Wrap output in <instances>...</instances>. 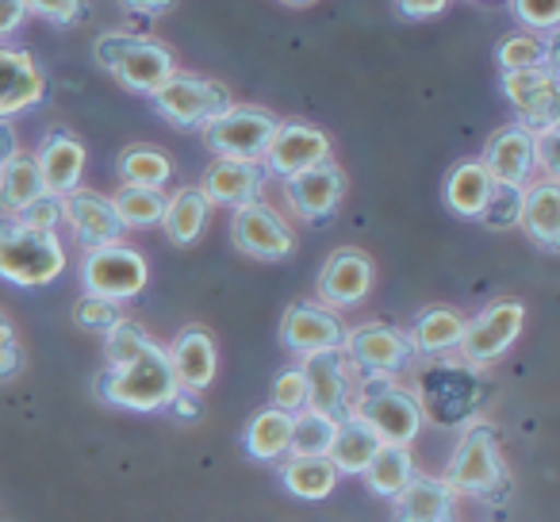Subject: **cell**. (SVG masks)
<instances>
[{
	"label": "cell",
	"instance_id": "6da1fadb",
	"mask_svg": "<svg viewBox=\"0 0 560 522\" xmlns=\"http://www.w3.org/2000/svg\"><path fill=\"white\" fill-rule=\"evenodd\" d=\"M101 396L116 407H127V411H162L177 399L180 384L177 373H173L170 350L150 343L147 350L139 353L127 366H108V373L96 381Z\"/></svg>",
	"mask_w": 560,
	"mask_h": 522
},
{
	"label": "cell",
	"instance_id": "7a4b0ae2",
	"mask_svg": "<svg viewBox=\"0 0 560 522\" xmlns=\"http://www.w3.org/2000/svg\"><path fill=\"white\" fill-rule=\"evenodd\" d=\"M66 269V250L55 231L20 223L16 216L0 219V277L20 289H43Z\"/></svg>",
	"mask_w": 560,
	"mask_h": 522
},
{
	"label": "cell",
	"instance_id": "3957f363",
	"mask_svg": "<svg viewBox=\"0 0 560 522\" xmlns=\"http://www.w3.org/2000/svg\"><path fill=\"white\" fill-rule=\"evenodd\" d=\"M346 415H358L361 422H369V427L381 434V442H392V445H411L422 430L419 399L399 388V384L384 381V376H373Z\"/></svg>",
	"mask_w": 560,
	"mask_h": 522
},
{
	"label": "cell",
	"instance_id": "277c9868",
	"mask_svg": "<svg viewBox=\"0 0 560 522\" xmlns=\"http://www.w3.org/2000/svg\"><path fill=\"white\" fill-rule=\"evenodd\" d=\"M280 119L265 108H249V104H231L219 119L203 127V142L215 158H238V162H265L272 135H277Z\"/></svg>",
	"mask_w": 560,
	"mask_h": 522
},
{
	"label": "cell",
	"instance_id": "5b68a950",
	"mask_svg": "<svg viewBox=\"0 0 560 522\" xmlns=\"http://www.w3.org/2000/svg\"><path fill=\"white\" fill-rule=\"evenodd\" d=\"M154 104L173 127H208L234 104L231 89L208 78H192V73H173L165 85H158Z\"/></svg>",
	"mask_w": 560,
	"mask_h": 522
},
{
	"label": "cell",
	"instance_id": "8992f818",
	"mask_svg": "<svg viewBox=\"0 0 560 522\" xmlns=\"http://www.w3.org/2000/svg\"><path fill=\"white\" fill-rule=\"evenodd\" d=\"M81 277H85V289L93 292V297L131 300V297H139V292L147 289L150 274H147V257H142L139 250L112 242V246L89 250Z\"/></svg>",
	"mask_w": 560,
	"mask_h": 522
},
{
	"label": "cell",
	"instance_id": "52a82bcc",
	"mask_svg": "<svg viewBox=\"0 0 560 522\" xmlns=\"http://www.w3.org/2000/svg\"><path fill=\"white\" fill-rule=\"evenodd\" d=\"M445 480L453 484V491H468V496H483L503 480V465H499V442L495 430L488 422H472L460 438L457 453L450 461Z\"/></svg>",
	"mask_w": 560,
	"mask_h": 522
},
{
	"label": "cell",
	"instance_id": "ba28073f",
	"mask_svg": "<svg viewBox=\"0 0 560 522\" xmlns=\"http://www.w3.org/2000/svg\"><path fill=\"white\" fill-rule=\"evenodd\" d=\"M522 323H526V308H522L518 300L491 304L488 312H480L465 327V338H460V346H457L460 361H472V366L495 361L499 353L511 350V343L518 338Z\"/></svg>",
	"mask_w": 560,
	"mask_h": 522
},
{
	"label": "cell",
	"instance_id": "9c48e42d",
	"mask_svg": "<svg viewBox=\"0 0 560 522\" xmlns=\"http://www.w3.org/2000/svg\"><path fill=\"white\" fill-rule=\"evenodd\" d=\"M231 239L242 254L261 257V262H280V257L292 254L289 223H284L272 208H265L261 200H249V204H238V208H234Z\"/></svg>",
	"mask_w": 560,
	"mask_h": 522
},
{
	"label": "cell",
	"instance_id": "30bf717a",
	"mask_svg": "<svg viewBox=\"0 0 560 522\" xmlns=\"http://www.w3.org/2000/svg\"><path fill=\"white\" fill-rule=\"evenodd\" d=\"M323 162H330V139L312 124H280L265 150V170L284 181Z\"/></svg>",
	"mask_w": 560,
	"mask_h": 522
},
{
	"label": "cell",
	"instance_id": "8fae6325",
	"mask_svg": "<svg viewBox=\"0 0 560 522\" xmlns=\"http://www.w3.org/2000/svg\"><path fill=\"white\" fill-rule=\"evenodd\" d=\"M62 219L73 227V234H78L89 250L112 246V242H119L127 231V223L119 219L112 196L85 193V188H73V193L62 196Z\"/></svg>",
	"mask_w": 560,
	"mask_h": 522
},
{
	"label": "cell",
	"instance_id": "7c38bea8",
	"mask_svg": "<svg viewBox=\"0 0 560 522\" xmlns=\"http://www.w3.org/2000/svg\"><path fill=\"white\" fill-rule=\"evenodd\" d=\"M346 353H350L365 373L392 376V373H399V369L411 366L415 346H411V338L399 335V330L381 327V323H369V327L346 330Z\"/></svg>",
	"mask_w": 560,
	"mask_h": 522
},
{
	"label": "cell",
	"instance_id": "4fadbf2b",
	"mask_svg": "<svg viewBox=\"0 0 560 522\" xmlns=\"http://www.w3.org/2000/svg\"><path fill=\"white\" fill-rule=\"evenodd\" d=\"M483 165L503 185H526L537 170V131L526 124H511L495 131L483 147Z\"/></svg>",
	"mask_w": 560,
	"mask_h": 522
},
{
	"label": "cell",
	"instance_id": "5bb4252c",
	"mask_svg": "<svg viewBox=\"0 0 560 522\" xmlns=\"http://www.w3.org/2000/svg\"><path fill=\"white\" fill-rule=\"evenodd\" d=\"M47 96V73L35 66L27 50L0 47V119L35 108Z\"/></svg>",
	"mask_w": 560,
	"mask_h": 522
},
{
	"label": "cell",
	"instance_id": "9a60e30c",
	"mask_svg": "<svg viewBox=\"0 0 560 522\" xmlns=\"http://www.w3.org/2000/svg\"><path fill=\"white\" fill-rule=\"evenodd\" d=\"M373 289V262L361 250H338L319 274V300L330 308H353Z\"/></svg>",
	"mask_w": 560,
	"mask_h": 522
},
{
	"label": "cell",
	"instance_id": "2e32d148",
	"mask_svg": "<svg viewBox=\"0 0 560 522\" xmlns=\"http://www.w3.org/2000/svg\"><path fill=\"white\" fill-rule=\"evenodd\" d=\"M280 338L284 346L296 353H319V350H342L346 346V327L327 312V308L315 304H296L284 312L280 323Z\"/></svg>",
	"mask_w": 560,
	"mask_h": 522
},
{
	"label": "cell",
	"instance_id": "e0dca14e",
	"mask_svg": "<svg viewBox=\"0 0 560 522\" xmlns=\"http://www.w3.org/2000/svg\"><path fill=\"white\" fill-rule=\"evenodd\" d=\"M112 73H116L119 85H127L131 93H154L158 85H165V81L177 73V66H173L170 47H162V43H154V39H135L131 35L124 55L112 66Z\"/></svg>",
	"mask_w": 560,
	"mask_h": 522
},
{
	"label": "cell",
	"instance_id": "ac0fdd59",
	"mask_svg": "<svg viewBox=\"0 0 560 522\" xmlns=\"http://www.w3.org/2000/svg\"><path fill=\"white\" fill-rule=\"evenodd\" d=\"M307 376V407L342 419L350 411V376L342 366V350H319L304 358Z\"/></svg>",
	"mask_w": 560,
	"mask_h": 522
},
{
	"label": "cell",
	"instance_id": "d6986e66",
	"mask_svg": "<svg viewBox=\"0 0 560 522\" xmlns=\"http://www.w3.org/2000/svg\"><path fill=\"white\" fill-rule=\"evenodd\" d=\"M342 170L330 162L312 165V170L296 173V177L284 181V196H289V208L304 219H327L330 211L342 200Z\"/></svg>",
	"mask_w": 560,
	"mask_h": 522
},
{
	"label": "cell",
	"instance_id": "ffe728a7",
	"mask_svg": "<svg viewBox=\"0 0 560 522\" xmlns=\"http://www.w3.org/2000/svg\"><path fill=\"white\" fill-rule=\"evenodd\" d=\"M560 89V73L549 66H534V70H511L503 73V93L514 104V112L522 116V124L545 131V119H549V104Z\"/></svg>",
	"mask_w": 560,
	"mask_h": 522
},
{
	"label": "cell",
	"instance_id": "44dd1931",
	"mask_svg": "<svg viewBox=\"0 0 560 522\" xmlns=\"http://www.w3.org/2000/svg\"><path fill=\"white\" fill-rule=\"evenodd\" d=\"M265 173L261 162H238V158H215L203 173V196L211 204H226V208H238L261 196Z\"/></svg>",
	"mask_w": 560,
	"mask_h": 522
},
{
	"label": "cell",
	"instance_id": "7402d4cb",
	"mask_svg": "<svg viewBox=\"0 0 560 522\" xmlns=\"http://www.w3.org/2000/svg\"><path fill=\"white\" fill-rule=\"evenodd\" d=\"M85 147H81L73 135L66 131H55L43 139L39 154H35V162H39L43 170V181H47V193L50 196H66L73 193V188L81 185V173H85Z\"/></svg>",
	"mask_w": 560,
	"mask_h": 522
},
{
	"label": "cell",
	"instance_id": "603a6c76",
	"mask_svg": "<svg viewBox=\"0 0 560 522\" xmlns=\"http://www.w3.org/2000/svg\"><path fill=\"white\" fill-rule=\"evenodd\" d=\"M170 361L173 373H177V384L185 392H203L211 381H215V343L203 330H185L177 335V343L170 346Z\"/></svg>",
	"mask_w": 560,
	"mask_h": 522
},
{
	"label": "cell",
	"instance_id": "cb8c5ba5",
	"mask_svg": "<svg viewBox=\"0 0 560 522\" xmlns=\"http://www.w3.org/2000/svg\"><path fill=\"white\" fill-rule=\"evenodd\" d=\"M518 227L545 250H560V181L526 188Z\"/></svg>",
	"mask_w": 560,
	"mask_h": 522
},
{
	"label": "cell",
	"instance_id": "d4e9b609",
	"mask_svg": "<svg viewBox=\"0 0 560 522\" xmlns=\"http://www.w3.org/2000/svg\"><path fill=\"white\" fill-rule=\"evenodd\" d=\"M453 507V484L415 476L396 496V522H445Z\"/></svg>",
	"mask_w": 560,
	"mask_h": 522
},
{
	"label": "cell",
	"instance_id": "484cf974",
	"mask_svg": "<svg viewBox=\"0 0 560 522\" xmlns=\"http://www.w3.org/2000/svg\"><path fill=\"white\" fill-rule=\"evenodd\" d=\"M381 445H384L381 434H376L369 422H361L358 415H342V419H338V438H335V445H330V461H335L338 473L361 476Z\"/></svg>",
	"mask_w": 560,
	"mask_h": 522
},
{
	"label": "cell",
	"instance_id": "4316f807",
	"mask_svg": "<svg viewBox=\"0 0 560 522\" xmlns=\"http://www.w3.org/2000/svg\"><path fill=\"white\" fill-rule=\"evenodd\" d=\"M491 188H495V177L488 173V165L460 162L457 170L450 173V181H445V204H450L457 216L480 219L491 200Z\"/></svg>",
	"mask_w": 560,
	"mask_h": 522
},
{
	"label": "cell",
	"instance_id": "83f0119b",
	"mask_svg": "<svg viewBox=\"0 0 560 522\" xmlns=\"http://www.w3.org/2000/svg\"><path fill=\"white\" fill-rule=\"evenodd\" d=\"M39 196H47V181L35 158L27 154H12L9 162L0 165V208L16 216L20 208L35 204Z\"/></svg>",
	"mask_w": 560,
	"mask_h": 522
},
{
	"label": "cell",
	"instance_id": "f1b7e54d",
	"mask_svg": "<svg viewBox=\"0 0 560 522\" xmlns=\"http://www.w3.org/2000/svg\"><path fill=\"white\" fill-rule=\"evenodd\" d=\"M208 211H211V200L203 196V188H177V193L165 200V216H162V227L173 242L188 246L203 234L208 227Z\"/></svg>",
	"mask_w": 560,
	"mask_h": 522
},
{
	"label": "cell",
	"instance_id": "f546056e",
	"mask_svg": "<svg viewBox=\"0 0 560 522\" xmlns=\"http://www.w3.org/2000/svg\"><path fill=\"white\" fill-rule=\"evenodd\" d=\"M465 327L468 323L460 320L457 312H450V308H430V312H422L419 320H415L407 338H411V346L419 353H450L460 346Z\"/></svg>",
	"mask_w": 560,
	"mask_h": 522
},
{
	"label": "cell",
	"instance_id": "4dcf8cb0",
	"mask_svg": "<svg viewBox=\"0 0 560 522\" xmlns=\"http://www.w3.org/2000/svg\"><path fill=\"white\" fill-rule=\"evenodd\" d=\"M335 438H338L335 415L315 411V407H304V411L292 415V442H289L292 457H330Z\"/></svg>",
	"mask_w": 560,
	"mask_h": 522
},
{
	"label": "cell",
	"instance_id": "1f68e13d",
	"mask_svg": "<svg viewBox=\"0 0 560 522\" xmlns=\"http://www.w3.org/2000/svg\"><path fill=\"white\" fill-rule=\"evenodd\" d=\"M361 476H365L369 488H373L376 496L396 499L399 491H404L407 484L415 480V461H411V453H407V445L384 442L381 450H376V457L369 461V468H365Z\"/></svg>",
	"mask_w": 560,
	"mask_h": 522
},
{
	"label": "cell",
	"instance_id": "d6a6232c",
	"mask_svg": "<svg viewBox=\"0 0 560 522\" xmlns=\"http://www.w3.org/2000/svg\"><path fill=\"white\" fill-rule=\"evenodd\" d=\"M280 480L300 499H327L338 484V468L330 457H292L280 468Z\"/></svg>",
	"mask_w": 560,
	"mask_h": 522
},
{
	"label": "cell",
	"instance_id": "836d02e7",
	"mask_svg": "<svg viewBox=\"0 0 560 522\" xmlns=\"http://www.w3.org/2000/svg\"><path fill=\"white\" fill-rule=\"evenodd\" d=\"M289 442H292V411H280V407L254 415V422L246 427V453L257 461H272L280 453H289Z\"/></svg>",
	"mask_w": 560,
	"mask_h": 522
},
{
	"label": "cell",
	"instance_id": "e575fe53",
	"mask_svg": "<svg viewBox=\"0 0 560 522\" xmlns=\"http://www.w3.org/2000/svg\"><path fill=\"white\" fill-rule=\"evenodd\" d=\"M119 173H124V185L165 188V181L173 177V162L154 147H131L119 158Z\"/></svg>",
	"mask_w": 560,
	"mask_h": 522
},
{
	"label": "cell",
	"instance_id": "d590c367",
	"mask_svg": "<svg viewBox=\"0 0 560 522\" xmlns=\"http://www.w3.org/2000/svg\"><path fill=\"white\" fill-rule=\"evenodd\" d=\"M112 204H116L119 219H124L127 227H154V223H162V216H165L162 188L124 185L116 196H112Z\"/></svg>",
	"mask_w": 560,
	"mask_h": 522
},
{
	"label": "cell",
	"instance_id": "8d00e7d4",
	"mask_svg": "<svg viewBox=\"0 0 560 522\" xmlns=\"http://www.w3.org/2000/svg\"><path fill=\"white\" fill-rule=\"evenodd\" d=\"M495 58H499V66H503V73L534 70V66H545V39H537V35H529V32L506 35V39L499 43Z\"/></svg>",
	"mask_w": 560,
	"mask_h": 522
},
{
	"label": "cell",
	"instance_id": "74e56055",
	"mask_svg": "<svg viewBox=\"0 0 560 522\" xmlns=\"http://www.w3.org/2000/svg\"><path fill=\"white\" fill-rule=\"evenodd\" d=\"M522 200H526V185H503V181H495V188H491V200H488V208H483L480 219L488 227H495V231L518 227Z\"/></svg>",
	"mask_w": 560,
	"mask_h": 522
},
{
	"label": "cell",
	"instance_id": "f35d334b",
	"mask_svg": "<svg viewBox=\"0 0 560 522\" xmlns=\"http://www.w3.org/2000/svg\"><path fill=\"white\" fill-rule=\"evenodd\" d=\"M147 346H150L147 330H142L139 323H131V320H119L116 327L104 335V353H108V366H127V361L139 358Z\"/></svg>",
	"mask_w": 560,
	"mask_h": 522
},
{
	"label": "cell",
	"instance_id": "ab89813d",
	"mask_svg": "<svg viewBox=\"0 0 560 522\" xmlns=\"http://www.w3.org/2000/svg\"><path fill=\"white\" fill-rule=\"evenodd\" d=\"M73 320H78L85 330H101V335H108V330L116 327V323L124 320V315H119L116 300L93 297V292H89V297L78 300V308H73Z\"/></svg>",
	"mask_w": 560,
	"mask_h": 522
},
{
	"label": "cell",
	"instance_id": "60d3db41",
	"mask_svg": "<svg viewBox=\"0 0 560 522\" xmlns=\"http://www.w3.org/2000/svg\"><path fill=\"white\" fill-rule=\"evenodd\" d=\"M272 407L280 411H304L307 407V376L304 369H289V373H280L277 384H272Z\"/></svg>",
	"mask_w": 560,
	"mask_h": 522
},
{
	"label": "cell",
	"instance_id": "b9f144b4",
	"mask_svg": "<svg viewBox=\"0 0 560 522\" xmlns=\"http://www.w3.org/2000/svg\"><path fill=\"white\" fill-rule=\"evenodd\" d=\"M518 24L534 27V32H549L560 27V0H511Z\"/></svg>",
	"mask_w": 560,
	"mask_h": 522
},
{
	"label": "cell",
	"instance_id": "7bdbcfd3",
	"mask_svg": "<svg viewBox=\"0 0 560 522\" xmlns=\"http://www.w3.org/2000/svg\"><path fill=\"white\" fill-rule=\"evenodd\" d=\"M20 223L27 227H39V231H55L58 223H62V196H39L35 204H27V208L16 211Z\"/></svg>",
	"mask_w": 560,
	"mask_h": 522
},
{
	"label": "cell",
	"instance_id": "ee69618b",
	"mask_svg": "<svg viewBox=\"0 0 560 522\" xmlns=\"http://www.w3.org/2000/svg\"><path fill=\"white\" fill-rule=\"evenodd\" d=\"M27 12H35V16L50 20V24H62L70 27L73 20L81 16V0H24Z\"/></svg>",
	"mask_w": 560,
	"mask_h": 522
},
{
	"label": "cell",
	"instance_id": "f6af8a7d",
	"mask_svg": "<svg viewBox=\"0 0 560 522\" xmlns=\"http://www.w3.org/2000/svg\"><path fill=\"white\" fill-rule=\"evenodd\" d=\"M20 373V343H16V330L12 323L0 315V381H9V376Z\"/></svg>",
	"mask_w": 560,
	"mask_h": 522
},
{
	"label": "cell",
	"instance_id": "bcb514c9",
	"mask_svg": "<svg viewBox=\"0 0 560 522\" xmlns=\"http://www.w3.org/2000/svg\"><path fill=\"white\" fill-rule=\"evenodd\" d=\"M537 165L560 181V131H537Z\"/></svg>",
	"mask_w": 560,
	"mask_h": 522
},
{
	"label": "cell",
	"instance_id": "7dc6e473",
	"mask_svg": "<svg viewBox=\"0 0 560 522\" xmlns=\"http://www.w3.org/2000/svg\"><path fill=\"white\" fill-rule=\"evenodd\" d=\"M127 39H131V35H124V32H108L96 39V62H101L108 73H112V66H116V58L124 55Z\"/></svg>",
	"mask_w": 560,
	"mask_h": 522
},
{
	"label": "cell",
	"instance_id": "c3c4849f",
	"mask_svg": "<svg viewBox=\"0 0 560 522\" xmlns=\"http://www.w3.org/2000/svg\"><path fill=\"white\" fill-rule=\"evenodd\" d=\"M24 16H27L24 0H0V39H4V35H12V32H20Z\"/></svg>",
	"mask_w": 560,
	"mask_h": 522
},
{
	"label": "cell",
	"instance_id": "681fc988",
	"mask_svg": "<svg viewBox=\"0 0 560 522\" xmlns=\"http://www.w3.org/2000/svg\"><path fill=\"white\" fill-rule=\"evenodd\" d=\"M445 4H450V0H396V9L404 12V16H411V20L438 16V12H445Z\"/></svg>",
	"mask_w": 560,
	"mask_h": 522
},
{
	"label": "cell",
	"instance_id": "f907efd6",
	"mask_svg": "<svg viewBox=\"0 0 560 522\" xmlns=\"http://www.w3.org/2000/svg\"><path fill=\"white\" fill-rule=\"evenodd\" d=\"M124 4L139 16H162L165 9H173V0H124Z\"/></svg>",
	"mask_w": 560,
	"mask_h": 522
},
{
	"label": "cell",
	"instance_id": "816d5d0a",
	"mask_svg": "<svg viewBox=\"0 0 560 522\" xmlns=\"http://www.w3.org/2000/svg\"><path fill=\"white\" fill-rule=\"evenodd\" d=\"M545 66L560 73V27H549V39H545Z\"/></svg>",
	"mask_w": 560,
	"mask_h": 522
},
{
	"label": "cell",
	"instance_id": "f5cc1de1",
	"mask_svg": "<svg viewBox=\"0 0 560 522\" xmlns=\"http://www.w3.org/2000/svg\"><path fill=\"white\" fill-rule=\"evenodd\" d=\"M12 154H16V135H12L9 119H0V165L9 162Z\"/></svg>",
	"mask_w": 560,
	"mask_h": 522
},
{
	"label": "cell",
	"instance_id": "db71d44e",
	"mask_svg": "<svg viewBox=\"0 0 560 522\" xmlns=\"http://www.w3.org/2000/svg\"><path fill=\"white\" fill-rule=\"evenodd\" d=\"M545 131H560V89H557V96H552V104H549V119H545Z\"/></svg>",
	"mask_w": 560,
	"mask_h": 522
},
{
	"label": "cell",
	"instance_id": "11a10c76",
	"mask_svg": "<svg viewBox=\"0 0 560 522\" xmlns=\"http://www.w3.org/2000/svg\"><path fill=\"white\" fill-rule=\"evenodd\" d=\"M280 4H292V9H304V4H315V0H280Z\"/></svg>",
	"mask_w": 560,
	"mask_h": 522
},
{
	"label": "cell",
	"instance_id": "9f6ffc18",
	"mask_svg": "<svg viewBox=\"0 0 560 522\" xmlns=\"http://www.w3.org/2000/svg\"><path fill=\"white\" fill-rule=\"evenodd\" d=\"M445 522H450V519H445Z\"/></svg>",
	"mask_w": 560,
	"mask_h": 522
}]
</instances>
